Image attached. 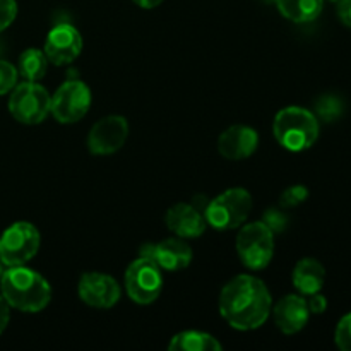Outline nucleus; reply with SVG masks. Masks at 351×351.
Returning <instances> with one entry per match:
<instances>
[{
  "mask_svg": "<svg viewBox=\"0 0 351 351\" xmlns=\"http://www.w3.org/2000/svg\"><path fill=\"white\" fill-rule=\"evenodd\" d=\"M218 305L219 314L232 328L250 331L267 321L273 298L263 281L250 274H240L225 285Z\"/></svg>",
  "mask_w": 351,
  "mask_h": 351,
  "instance_id": "obj_1",
  "label": "nucleus"
},
{
  "mask_svg": "<svg viewBox=\"0 0 351 351\" xmlns=\"http://www.w3.org/2000/svg\"><path fill=\"white\" fill-rule=\"evenodd\" d=\"M0 291L10 307L29 314L43 311L51 300V290L47 280L24 266H12L3 271Z\"/></svg>",
  "mask_w": 351,
  "mask_h": 351,
  "instance_id": "obj_2",
  "label": "nucleus"
},
{
  "mask_svg": "<svg viewBox=\"0 0 351 351\" xmlns=\"http://www.w3.org/2000/svg\"><path fill=\"white\" fill-rule=\"evenodd\" d=\"M273 132L278 143L288 151L300 153L315 144L319 137V120L308 110L288 106L276 115Z\"/></svg>",
  "mask_w": 351,
  "mask_h": 351,
  "instance_id": "obj_3",
  "label": "nucleus"
},
{
  "mask_svg": "<svg viewBox=\"0 0 351 351\" xmlns=\"http://www.w3.org/2000/svg\"><path fill=\"white\" fill-rule=\"evenodd\" d=\"M252 209V195L245 189H230L211 199L206 206V221L218 232L240 228Z\"/></svg>",
  "mask_w": 351,
  "mask_h": 351,
  "instance_id": "obj_4",
  "label": "nucleus"
},
{
  "mask_svg": "<svg viewBox=\"0 0 351 351\" xmlns=\"http://www.w3.org/2000/svg\"><path fill=\"white\" fill-rule=\"evenodd\" d=\"M237 254L243 266L252 271L267 267L274 256V235L263 221L249 223L237 237Z\"/></svg>",
  "mask_w": 351,
  "mask_h": 351,
  "instance_id": "obj_5",
  "label": "nucleus"
},
{
  "mask_svg": "<svg viewBox=\"0 0 351 351\" xmlns=\"http://www.w3.org/2000/svg\"><path fill=\"white\" fill-rule=\"evenodd\" d=\"M51 98L47 89L38 82L24 81L14 86L9 98V112L17 122L34 125L47 119L50 113Z\"/></svg>",
  "mask_w": 351,
  "mask_h": 351,
  "instance_id": "obj_6",
  "label": "nucleus"
},
{
  "mask_svg": "<svg viewBox=\"0 0 351 351\" xmlns=\"http://www.w3.org/2000/svg\"><path fill=\"white\" fill-rule=\"evenodd\" d=\"M40 232L31 223L10 225L0 237V259L3 266H24L40 250Z\"/></svg>",
  "mask_w": 351,
  "mask_h": 351,
  "instance_id": "obj_7",
  "label": "nucleus"
},
{
  "mask_svg": "<svg viewBox=\"0 0 351 351\" xmlns=\"http://www.w3.org/2000/svg\"><path fill=\"white\" fill-rule=\"evenodd\" d=\"M125 290L130 300L147 305L160 297L163 290L161 269L149 259L141 256L125 271Z\"/></svg>",
  "mask_w": 351,
  "mask_h": 351,
  "instance_id": "obj_8",
  "label": "nucleus"
},
{
  "mask_svg": "<svg viewBox=\"0 0 351 351\" xmlns=\"http://www.w3.org/2000/svg\"><path fill=\"white\" fill-rule=\"evenodd\" d=\"M91 106V91L79 79L64 82L51 98L50 112L60 123L79 122Z\"/></svg>",
  "mask_w": 351,
  "mask_h": 351,
  "instance_id": "obj_9",
  "label": "nucleus"
},
{
  "mask_svg": "<svg viewBox=\"0 0 351 351\" xmlns=\"http://www.w3.org/2000/svg\"><path fill=\"white\" fill-rule=\"evenodd\" d=\"M209 202V201H208ZM208 202H201V197L192 202H178L167 211L165 221L170 232L180 239H197L206 232V206Z\"/></svg>",
  "mask_w": 351,
  "mask_h": 351,
  "instance_id": "obj_10",
  "label": "nucleus"
},
{
  "mask_svg": "<svg viewBox=\"0 0 351 351\" xmlns=\"http://www.w3.org/2000/svg\"><path fill=\"white\" fill-rule=\"evenodd\" d=\"M129 136V123L123 117L110 115L98 120L91 127L88 136V149L89 153L106 156L113 154L125 144Z\"/></svg>",
  "mask_w": 351,
  "mask_h": 351,
  "instance_id": "obj_11",
  "label": "nucleus"
},
{
  "mask_svg": "<svg viewBox=\"0 0 351 351\" xmlns=\"http://www.w3.org/2000/svg\"><path fill=\"white\" fill-rule=\"evenodd\" d=\"M82 36L72 24L60 23L51 27L45 41V55L55 65L74 62L81 55Z\"/></svg>",
  "mask_w": 351,
  "mask_h": 351,
  "instance_id": "obj_12",
  "label": "nucleus"
},
{
  "mask_svg": "<svg viewBox=\"0 0 351 351\" xmlns=\"http://www.w3.org/2000/svg\"><path fill=\"white\" fill-rule=\"evenodd\" d=\"M77 293L84 304L95 308H112L120 300V287L112 276L101 273L82 274Z\"/></svg>",
  "mask_w": 351,
  "mask_h": 351,
  "instance_id": "obj_13",
  "label": "nucleus"
},
{
  "mask_svg": "<svg viewBox=\"0 0 351 351\" xmlns=\"http://www.w3.org/2000/svg\"><path fill=\"white\" fill-rule=\"evenodd\" d=\"M141 256L149 257L160 269L165 271H182L191 264L192 249L187 242L178 239H167L158 243H147L144 245Z\"/></svg>",
  "mask_w": 351,
  "mask_h": 351,
  "instance_id": "obj_14",
  "label": "nucleus"
},
{
  "mask_svg": "<svg viewBox=\"0 0 351 351\" xmlns=\"http://www.w3.org/2000/svg\"><path fill=\"white\" fill-rule=\"evenodd\" d=\"M259 146V134L247 125H233L218 139V151L223 158L233 161L252 156Z\"/></svg>",
  "mask_w": 351,
  "mask_h": 351,
  "instance_id": "obj_15",
  "label": "nucleus"
},
{
  "mask_svg": "<svg viewBox=\"0 0 351 351\" xmlns=\"http://www.w3.org/2000/svg\"><path fill=\"white\" fill-rule=\"evenodd\" d=\"M274 324L285 335H297L307 326L311 311L307 300L300 295H287L276 304L273 311Z\"/></svg>",
  "mask_w": 351,
  "mask_h": 351,
  "instance_id": "obj_16",
  "label": "nucleus"
},
{
  "mask_svg": "<svg viewBox=\"0 0 351 351\" xmlns=\"http://www.w3.org/2000/svg\"><path fill=\"white\" fill-rule=\"evenodd\" d=\"M326 281V269L317 259L305 257L293 269V287L298 293L308 297L322 290Z\"/></svg>",
  "mask_w": 351,
  "mask_h": 351,
  "instance_id": "obj_17",
  "label": "nucleus"
},
{
  "mask_svg": "<svg viewBox=\"0 0 351 351\" xmlns=\"http://www.w3.org/2000/svg\"><path fill=\"white\" fill-rule=\"evenodd\" d=\"M285 19L297 24L312 23L324 9V0H274Z\"/></svg>",
  "mask_w": 351,
  "mask_h": 351,
  "instance_id": "obj_18",
  "label": "nucleus"
},
{
  "mask_svg": "<svg viewBox=\"0 0 351 351\" xmlns=\"http://www.w3.org/2000/svg\"><path fill=\"white\" fill-rule=\"evenodd\" d=\"M168 348L171 351H221V343L208 332L184 331L171 338Z\"/></svg>",
  "mask_w": 351,
  "mask_h": 351,
  "instance_id": "obj_19",
  "label": "nucleus"
},
{
  "mask_svg": "<svg viewBox=\"0 0 351 351\" xmlns=\"http://www.w3.org/2000/svg\"><path fill=\"white\" fill-rule=\"evenodd\" d=\"M48 57L45 51L38 50V48H27L21 53L19 57V67H17V74L24 79V81L38 82L40 79L45 77L48 69Z\"/></svg>",
  "mask_w": 351,
  "mask_h": 351,
  "instance_id": "obj_20",
  "label": "nucleus"
},
{
  "mask_svg": "<svg viewBox=\"0 0 351 351\" xmlns=\"http://www.w3.org/2000/svg\"><path fill=\"white\" fill-rule=\"evenodd\" d=\"M343 112H345V105H343L341 98H338L336 95H322L315 101V117L326 123L341 119Z\"/></svg>",
  "mask_w": 351,
  "mask_h": 351,
  "instance_id": "obj_21",
  "label": "nucleus"
},
{
  "mask_svg": "<svg viewBox=\"0 0 351 351\" xmlns=\"http://www.w3.org/2000/svg\"><path fill=\"white\" fill-rule=\"evenodd\" d=\"M261 221H263L264 225L273 232V235H280V233H283L285 230L288 228V216L285 215L281 209H276V208L267 209V211L264 213Z\"/></svg>",
  "mask_w": 351,
  "mask_h": 351,
  "instance_id": "obj_22",
  "label": "nucleus"
},
{
  "mask_svg": "<svg viewBox=\"0 0 351 351\" xmlns=\"http://www.w3.org/2000/svg\"><path fill=\"white\" fill-rule=\"evenodd\" d=\"M308 197V189L305 185H291L287 191L281 194L280 204L283 208H297V206L304 204Z\"/></svg>",
  "mask_w": 351,
  "mask_h": 351,
  "instance_id": "obj_23",
  "label": "nucleus"
},
{
  "mask_svg": "<svg viewBox=\"0 0 351 351\" xmlns=\"http://www.w3.org/2000/svg\"><path fill=\"white\" fill-rule=\"evenodd\" d=\"M335 341L339 350L351 351V312L346 314L336 326Z\"/></svg>",
  "mask_w": 351,
  "mask_h": 351,
  "instance_id": "obj_24",
  "label": "nucleus"
},
{
  "mask_svg": "<svg viewBox=\"0 0 351 351\" xmlns=\"http://www.w3.org/2000/svg\"><path fill=\"white\" fill-rule=\"evenodd\" d=\"M17 82V69L5 60H0V96L12 91Z\"/></svg>",
  "mask_w": 351,
  "mask_h": 351,
  "instance_id": "obj_25",
  "label": "nucleus"
},
{
  "mask_svg": "<svg viewBox=\"0 0 351 351\" xmlns=\"http://www.w3.org/2000/svg\"><path fill=\"white\" fill-rule=\"evenodd\" d=\"M17 16L16 0H0V33L14 23Z\"/></svg>",
  "mask_w": 351,
  "mask_h": 351,
  "instance_id": "obj_26",
  "label": "nucleus"
},
{
  "mask_svg": "<svg viewBox=\"0 0 351 351\" xmlns=\"http://www.w3.org/2000/svg\"><path fill=\"white\" fill-rule=\"evenodd\" d=\"M307 305L311 314H324L326 308H328V300H326L324 295H321L317 291V293L314 295H308Z\"/></svg>",
  "mask_w": 351,
  "mask_h": 351,
  "instance_id": "obj_27",
  "label": "nucleus"
},
{
  "mask_svg": "<svg viewBox=\"0 0 351 351\" xmlns=\"http://www.w3.org/2000/svg\"><path fill=\"white\" fill-rule=\"evenodd\" d=\"M338 17L351 29V0H338Z\"/></svg>",
  "mask_w": 351,
  "mask_h": 351,
  "instance_id": "obj_28",
  "label": "nucleus"
},
{
  "mask_svg": "<svg viewBox=\"0 0 351 351\" xmlns=\"http://www.w3.org/2000/svg\"><path fill=\"white\" fill-rule=\"evenodd\" d=\"M10 305L7 304L5 298L0 295V335L5 331L7 324H9V319H10Z\"/></svg>",
  "mask_w": 351,
  "mask_h": 351,
  "instance_id": "obj_29",
  "label": "nucleus"
},
{
  "mask_svg": "<svg viewBox=\"0 0 351 351\" xmlns=\"http://www.w3.org/2000/svg\"><path fill=\"white\" fill-rule=\"evenodd\" d=\"M136 5H139L141 9H154V7L160 5L163 0H132Z\"/></svg>",
  "mask_w": 351,
  "mask_h": 351,
  "instance_id": "obj_30",
  "label": "nucleus"
},
{
  "mask_svg": "<svg viewBox=\"0 0 351 351\" xmlns=\"http://www.w3.org/2000/svg\"><path fill=\"white\" fill-rule=\"evenodd\" d=\"M3 263H2V259H0V278H2V274H3Z\"/></svg>",
  "mask_w": 351,
  "mask_h": 351,
  "instance_id": "obj_31",
  "label": "nucleus"
},
{
  "mask_svg": "<svg viewBox=\"0 0 351 351\" xmlns=\"http://www.w3.org/2000/svg\"><path fill=\"white\" fill-rule=\"evenodd\" d=\"M266 2H274V0H266Z\"/></svg>",
  "mask_w": 351,
  "mask_h": 351,
  "instance_id": "obj_32",
  "label": "nucleus"
},
{
  "mask_svg": "<svg viewBox=\"0 0 351 351\" xmlns=\"http://www.w3.org/2000/svg\"><path fill=\"white\" fill-rule=\"evenodd\" d=\"M332 2H338V0H332Z\"/></svg>",
  "mask_w": 351,
  "mask_h": 351,
  "instance_id": "obj_33",
  "label": "nucleus"
}]
</instances>
